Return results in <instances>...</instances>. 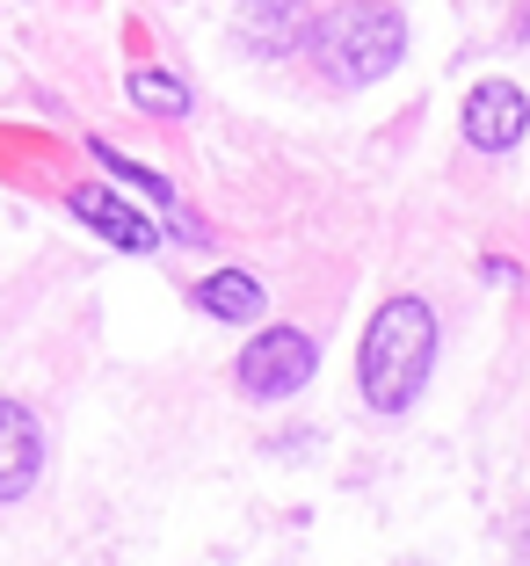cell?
Wrapping results in <instances>:
<instances>
[{
  "instance_id": "obj_1",
  "label": "cell",
  "mask_w": 530,
  "mask_h": 566,
  "mask_svg": "<svg viewBox=\"0 0 530 566\" xmlns=\"http://www.w3.org/2000/svg\"><path fill=\"white\" fill-rule=\"evenodd\" d=\"M429 364H436V313L422 298H385L364 327V400L378 415H407L429 385Z\"/></svg>"
},
{
  "instance_id": "obj_2",
  "label": "cell",
  "mask_w": 530,
  "mask_h": 566,
  "mask_svg": "<svg viewBox=\"0 0 530 566\" xmlns=\"http://www.w3.org/2000/svg\"><path fill=\"white\" fill-rule=\"evenodd\" d=\"M305 51H313V66L328 73L334 87H371L378 73L399 66L407 22H399V8H385V0H342V8H328V15L313 22Z\"/></svg>"
},
{
  "instance_id": "obj_3",
  "label": "cell",
  "mask_w": 530,
  "mask_h": 566,
  "mask_svg": "<svg viewBox=\"0 0 530 566\" xmlns=\"http://www.w3.org/2000/svg\"><path fill=\"white\" fill-rule=\"evenodd\" d=\"M313 364H320L313 334H299V327H269V334H254L248 349H240L232 378H240V392H254V400H291V392L313 378Z\"/></svg>"
},
{
  "instance_id": "obj_4",
  "label": "cell",
  "mask_w": 530,
  "mask_h": 566,
  "mask_svg": "<svg viewBox=\"0 0 530 566\" xmlns=\"http://www.w3.org/2000/svg\"><path fill=\"white\" fill-rule=\"evenodd\" d=\"M523 132H530V102H523V87H509V81H480L472 95H465V146L509 153Z\"/></svg>"
},
{
  "instance_id": "obj_5",
  "label": "cell",
  "mask_w": 530,
  "mask_h": 566,
  "mask_svg": "<svg viewBox=\"0 0 530 566\" xmlns=\"http://www.w3.org/2000/svg\"><path fill=\"white\" fill-rule=\"evenodd\" d=\"M66 211H73V218H87L102 240H116V248H132V254H146L153 240H160V226H146V218H138L124 197H110V189H73Z\"/></svg>"
},
{
  "instance_id": "obj_6",
  "label": "cell",
  "mask_w": 530,
  "mask_h": 566,
  "mask_svg": "<svg viewBox=\"0 0 530 566\" xmlns=\"http://www.w3.org/2000/svg\"><path fill=\"white\" fill-rule=\"evenodd\" d=\"M0 429H8V472H0V501H22L37 480V415L22 400L0 407Z\"/></svg>"
},
{
  "instance_id": "obj_7",
  "label": "cell",
  "mask_w": 530,
  "mask_h": 566,
  "mask_svg": "<svg viewBox=\"0 0 530 566\" xmlns=\"http://www.w3.org/2000/svg\"><path fill=\"white\" fill-rule=\"evenodd\" d=\"M262 298H269V291L254 276H240V269H218V276L197 283V305L211 319H232V327H240V319H262Z\"/></svg>"
},
{
  "instance_id": "obj_8",
  "label": "cell",
  "mask_w": 530,
  "mask_h": 566,
  "mask_svg": "<svg viewBox=\"0 0 530 566\" xmlns=\"http://www.w3.org/2000/svg\"><path fill=\"white\" fill-rule=\"evenodd\" d=\"M240 30H248L262 51L291 44V36H299V0H254L248 15H240Z\"/></svg>"
},
{
  "instance_id": "obj_9",
  "label": "cell",
  "mask_w": 530,
  "mask_h": 566,
  "mask_svg": "<svg viewBox=\"0 0 530 566\" xmlns=\"http://www.w3.org/2000/svg\"><path fill=\"white\" fill-rule=\"evenodd\" d=\"M132 102H138V109H153V117H183V109H189V87L175 81V73L138 66L132 73Z\"/></svg>"
},
{
  "instance_id": "obj_10",
  "label": "cell",
  "mask_w": 530,
  "mask_h": 566,
  "mask_svg": "<svg viewBox=\"0 0 530 566\" xmlns=\"http://www.w3.org/2000/svg\"><path fill=\"white\" fill-rule=\"evenodd\" d=\"M523 36H530V8H523Z\"/></svg>"
}]
</instances>
